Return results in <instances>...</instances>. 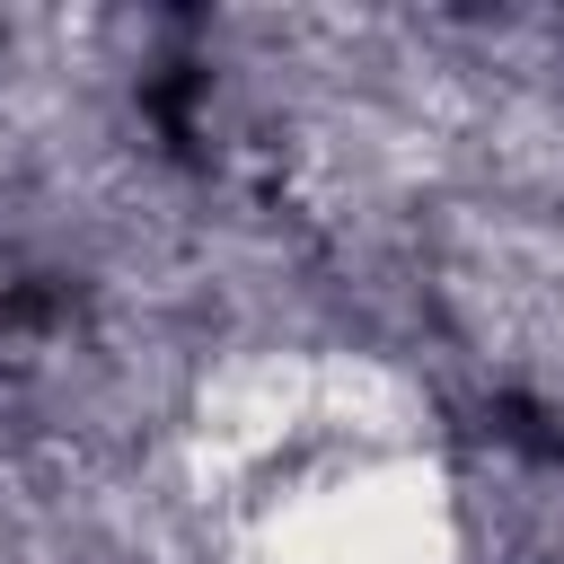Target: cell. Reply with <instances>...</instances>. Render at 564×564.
I'll return each mask as SVG.
<instances>
[{
	"instance_id": "cell-1",
	"label": "cell",
	"mask_w": 564,
	"mask_h": 564,
	"mask_svg": "<svg viewBox=\"0 0 564 564\" xmlns=\"http://www.w3.org/2000/svg\"><path fill=\"white\" fill-rule=\"evenodd\" d=\"M379 379L326 370L282 449L300 467L247 529V564H458V502L405 423H335ZM273 449V458H282Z\"/></svg>"
}]
</instances>
